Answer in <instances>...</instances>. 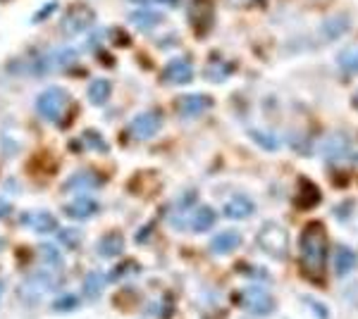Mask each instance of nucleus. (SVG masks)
Wrapping results in <instances>:
<instances>
[{"mask_svg":"<svg viewBox=\"0 0 358 319\" xmlns=\"http://www.w3.org/2000/svg\"><path fill=\"white\" fill-rule=\"evenodd\" d=\"M194 79V67L187 57H175L170 60L163 69V81L165 84H175V86H184Z\"/></svg>","mask_w":358,"mask_h":319,"instance_id":"0eeeda50","label":"nucleus"},{"mask_svg":"<svg viewBox=\"0 0 358 319\" xmlns=\"http://www.w3.org/2000/svg\"><path fill=\"white\" fill-rule=\"evenodd\" d=\"M253 212H256V202L246 198V195H234V198L224 202V217L229 219H246Z\"/></svg>","mask_w":358,"mask_h":319,"instance_id":"9b49d317","label":"nucleus"},{"mask_svg":"<svg viewBox=\"0 0 358 319\" xmlns=\"http://www.w3.org/2000/svg\"><path fill=\"white\" fill-rule=\"evenodd\" d=\"M3 246H5V243H3V241H0V248H3Z\"/></svg>","mask_w":358,"mask_h":319,"instance_id":"c9c22d12","label":"nucleus"},{"mask_svg":"<svg viewBox=\"0 0 358 319\" xmlns=\"http://www.w3.org/2000/svg\"><path fill=\"white\" fill-rule=\"evenodd\" d=\"M356 265H358V255L351 248L337 246V255H334V272H337V276L351 274Z\"/></svg>","mask_w":358,"mask_h":319,"instance_id":"2eb2a0df","label":"nucleus"},{"mask_svg":"<svg viewBox=\"0 0 358 319\" xmlns=\"http://www.w3.org/2000/svg\"><path fill=\"white\" fill-rule=\"evenodd\" d=\"M354 107L358 110V91H356V96H354Z\"/></svg>","mask_w":358,"mask_h":319,"instance_id":"72a5a7b5","label":"nucleus"},{"mask_svg":"<svg viewBox=\"0 0 358 319\" xmlns=\"http://www.w3.org/2000/svg\"><path fill=\"white\" fill-rule=\"evenodd\" d=\"M215 222H217V214L213 207H208V205L199 207V210L189 217V226H192L194 231H210V226Z\"/></svg>","mask_w":358,"mask_h":319,"instance_id":"dca6fc26","label":"nucleus"},{"mask_svg":"<svg viewBox=\"0 0 358 319\" xmlns=\"http://www.w3.org/2000/svg\"><path fill=\"white\" fill-rule=\"evenodd\" d=\"M38 253H41L43 262H48L53 267H62V258H60V253H57L55 246H50V243H41V246H38Z\"/></svg>","mask_w":358,"mask_h":319,"instance_id":"b1692460","label":"nucleus"},{"mask_svg":"<svg viewBox=\"0 0 358 319\" xmlns=\"http://www.w3.org/2000/svg\"><path fill=\"white\" fill-rule=\"evenodd\" d=\"M103 283H106L103 274H98V272H91V274L86 276V281H84V293L89 295V298H96V295L101 293Z\"/></svg>","mask_w":358,"mask_h":319,"instance_id":"5701e85b","label":"nucleus"},{"mask_svg":"<svg viewBox=\"0 0 358 319\" xmlns=\"http://www.w3.org/2000/svg\"><path fill=\"white\" fill-rule=\"evenodd\" d=\"M0 295H3V283H0Z\"/></svg>","mask_w":358,"mask_h":319,"instance_id":"f704fd0d","label":"nucleus"},{"mask_svg":"<svg viewBox=\"0 0 358 319\" xmlns=\"http://www.w3.org/2000/svg\"><path fill=\"white\" fill-rule=\"evenodd\" d=\"M301 267L310 281L322 283L327 265V229L322 222H308L301 231Z\"/></svg>","mask_w":358,"mask_h":319,"instance_id":"f257e3e1","label":"nucleus"},{"mask_svg":"<svg viewBox=\"0 0 358 319\" xmlns=\"http://www.w3.org/2000/svg\"><path fill=\"white\" fill-rule=\"evenodd\" d=\"M55 8H57V3H48V5H45V8H43V13H36V15H34V22H43L45 17H48L50 13H53Z\"/></svg>","mask_w":358,"mask_h":319,"instance_id":"c756f323","label":"nucleus"},{"mask_svg":"<svg viewBox=\"0 0 358 319\" xmlns=\"http://www.w3.org/2000/svg\"><path fill=\"white\" fill-rule=\"evenodd\" d=\"M239 303L241 307H246L248 312H253V315H258V317L273 315L277 307L275 298L268 291H263V288H246V291H241Z\"/></svg>","mask_w":358,"mask_h":319,"instance_id":"39448f33","label":"nucleus"},{"mask_svg":"<svg viewBox=\"0 0 358 319\" xmlns=\"http://www.w3.org/2000/svg\"><path fill=\"white\" fill-rule=\"evenodd\" d=\"M10 212H13V202L8 198H0V219L10 217Z\"/></svg>","mask_w":358,"mask_h":319,"instance_id":"7c9ffc66","label":"nucleus"},{"mask_svg":"<svg viewBox=\"0 0 358 319\" xmlns=\"http://www.w3.org/2000/svg\"><path fill=\"white\" fill-rule=\"evenodd\" d=\"M346 150H349V143H346V138H342V136H334L325 143V153H327V158H330V162L339 160Z\"/></svg>","mask_w":358,"mask_h":319,"instance_id":"4be33fe9","label":"nucleus"},{"mask_svg":"<svg viewBox=\"0 0 358 319\" xmlns=\"http://www.w3.org/2000/svg\"><path fill=\"white\" fill-rule=\"evenodd\" d=\"M65 246L69 248H77L79 246V231H72V229H60V236H57Z\"/></svg>","mask_w":358,"mask_h":319,"instance_id":"a878e982","label":"nucleus"},{"mask_svg":"<svg viewBox=\"0 0 358 319\" xmlns=\"http://www.w3.org/2000/svg\"><path fill=\"white\" fill-rule=\"evenodd\" d=\"M337 60H339V67H342L344 72L358 74V45H349V48H344Z\"/></svg>","mask_w":358,"mask_h":319,"instance_id":"412c9836","label":"nucleus"},{"mask_svg":"<svg viewBox=\"0 0 358 319\" xmlns=\"http://www.w3.org/2000/svg\"><path fill=\"white\" fill-rule=\"evenodd\" d=\"M110 94H113V84L108 79H96L89 84V101L94 105H106Z\"/></svg>","mask_w":358,"mask_h":319,"instance_id":"a211bd4d","label":"nucleus"},{"mask_svg":"<svg viewBox=\"0 0 358 319\" xmlns=\"http://www.w3.org/2000/svg\"><path fill=\"white\" fill-rule=\"evenodd\" d=\"M210 105H213V98H208L203 94H192V96L179 98V101H177V112H179V117L192 119V117L203 114Z\"/></svg>","mask_w":358,"mask_h":319,"instance_id":"6e6552de","label":"nucleus"},{"mask_svg":"<svg viewBox=\"0 0 358 319\" xmlns=\"http://www.w3.org/2000/svg\"><path fill=\"white\" fill-rule=\"evenodd\" d=\"M239 246H241L239 231H222V234L213 236V241H210V251H213V253H217V255L232 253V251H236Z\"/></svg>","mask_w":358,"mask_h":319,"instance_id":"4468645a","label":"nucleus"},{"mask_svg":"<svg viewBox=\"0 0 358 319\" xmlns=\"http://www.w3.org/2000/svg\"><path fill=\"white\" fill-rule=\"evenodd\" d=\"M189 20L194 27H199V34H203L213 22V3L210 0H194L189 10Z\"/></svg>","mask_w":358,"mask_h":319,"instance_id":"f8f14e48","label":"nucleus"},{"mask_svg":"<svg viewBox=\"0 0 358 319\" xmlns=\"http://www.w3.org/2000/svg\"><path fill=\"white\" fill-rule=\"evenodd\" d=\"M131 3H138V5H146V3H151V0H131Z\"/></svg>","mask_w":358,"mask_h":319,"instance_id":"473e14b6","label":"nucleus"},{"mask_svg":"<svg viewBox=\"0 0 358 319\" xmlns=\"http://www.w3.org/2000/svg\"><path fill=\"white\" fill-rule=\"evenodd\" d=\"M27 226H31L34 231H38V234H50V231L57 229V219L53 217L50 212H29L24 214V219H22Z\"/></svg>","mask_w":358,"mask_h":319,"instance_id":"ddd939ff","label":"nucleus"},{"mask_svg":"<svg viewBox=\"0 0 358 319\" xmlns=\"http://www.w3.org/2000/svg\"><path fill=\"white\" fill-rule=\"evenodd\" d=\"M134 269H136V265H134V262H122V265L117 267V269H113V276H110V279H113V281H115V279H122V276H127L124 272H134Z\"/></svg>","mask_w":358,"mask_h":319,"instance_id":"c85d7f7f","label":"nucleus"},{"mask_svg":"<svg viewBox=\"0 0 358 319\" xmlns=\"http://www.w3.org/2000/svg\"><path fill=\"white\" fill-rule=\"evenodd\" d=\"M69 105H72V98L65 89L60 86H53V89H45L41 96L36 98V110L41 117H45L48 121H62L67 117Z\"/></svg>","mask_w":358,"mask_h":319,"instance_id":"f03ea898","label":"nucleus"},{"mask_svg":"<svg viewBox=\"0 0 358 319\" xmlns=\"http://www.w3.org/2000/svg\"><path fill=\"white\" fill-rule=\"evenodd\" d=\"M101 179H98V174L94 172H77V174H72V177L67 179V184H65V188L69 191H74V188H96V186H101Z\"/></svg>","mask_w":358,"mask_h":319,"instance_id":"6ab92c4d","label":"nucleus"},{"mask_svg":"<svg viewBox=\"0 0 358 319\" xmlns=\"http://www.w3.org/2000/svg\"><path fill=\"white\" fill-rule=\"evenodd\" d=\"M153 3H158V5H167V8H177L179 0H153Z\"/></svg>","mask_w":358,"mask_h":319,"instance_id":"2f4dec72","label":"nucleus"},{"mask_svg":"<svg viewBox=\"0 0 358 319\" xmlns=\"http://www.w3.org/2000/svg\"><path fill=\"white\" fill-rule=\"evenodd\" d=\"M253 138H258V143H261L263 148H270V150H275L280 143L275 141V136H265V133H261V131H253Z\"/></svg>","mask_w":358,"mask_h":319,"instance_id":"cd10ccee","label":"nucleus"},{"mask_svg":"<svg viewBox=\"0 0 358 319\" xmlns=\"http://www.w3.org/2000/svg\"><path fill=\"white\" fill-rule=\"evenodd\" d=\"M84 141H86V146L89 148H98L101 153H108V143L103 141V136L98 131H84Z\"/></svg>","mask_w":358,"mask_h":319,"instance_id":"393cba45","label":"nucleus"},{"mask_svg":"<svg viewBox=\"0 0 358 319\" xmlns=\"http://www.w3.org/2000/svg\"><path fill=\"white\" fill-rule=\"evenodd\" d=\"M258 246H261L268 255L282 260V258H287V253H289V234H287V229L282 224L268 222V224H263L261 231H258Z\"/></svg>","mask_w":358,"mask_h":319,"instance_id":"7ed1b4c3","label":"nucleus"},{"mask_svg":"<svg viewBox=\"0 0 358 319\" xmlns=\"http://www.w3.org/2000/svg\"><path fill=\"white\" fill-rule=\"evenodd\" d=\"M122 251H124V239L120 234H106L98 241L101 258H115V255H122Z\"/></svg>","mask_w":358,"mask_h":319,"instance_id":"f3484780","label":"nucleus"},{"mask_svg":"<svg viewBox=\"0 0 358 319\" xmlns=\"http://www.w3.org/2000/svg\"><path fill=\"white\" fill-rule=\"evenodd\" d=\"M346 29H349V17H346V15H337V17H332V20H327L325 24H322V36L332 40V38L342 36Z\"/></svg>","mask_w":358,"mask_h":319,"instance_id":"aec40b11","label":"nucleus"},{"mask_svg":"<svg viewBox=\"0 0 358 319\" xmlns=\"http://www.w3.org/2000/svg\"><path fill=\"white\" fill-rule=\"evenodd\" d=\"M96 22V13L89 8V5H74L72 10H67L65 17H62L60 27H62V34L67 36H77V34H84L94 27Z\"/></svg>","mask_w":358,"mask_h":319,"instance_id":"20e7f679","label":"nucleus"},{"mask_svg":"<svg viewBox=\"0 0 358 319\" xmlns=\"http://www.w3.org/2000/svg\"><path fill=\"white\" fill-rule=\"evenodd\" d=\"M77 305H79L77 295H62L60 300H55L53 303L55 310H72V307H77Z\"/></svg>","mask_w":358,"mask_h":319,"instance_id":"bb28decb","label":"nucleus"},{"mask_svg":"<svg viewBox=\"0 0 358 319\" xmlns=\"http://www.w3.org/2000/svg\"><path fill=\"white\" fill-rule=\"evenodd\" d=\"M160 129H163V114H160L158 110H146V112L136 114L129 124L131 136L138 138V141H148V138H153Z\"/></svg>","mask_w":358,"mask_h":319,"instance_id":"423d86ee","label":"nucleus"},{"mask_svg":"<svg viewBox=\"0 0 358 319\" xmlns=\"http://www.w3.org/2000/svg\"><path fill=\"white\" fill-rule=\"evenodd\" d=\"M98 210H101V205H98V200L91 198V195H77L72 202L65 205V214L72 219H91Z\"/></svg>","mask_w":358,"mask_h":319,"instance_id":"1a4fd4ad","label":"nucleus"},{"mask_svg":"<svg viewBox=\"0 0 358 319\" xmlns=\"http://www.w3.org/2000/svg\"><path fill=\"white\" fill-rule=\"evenodd\" d=\"M129 22L134 24L138 31H151L158 24L165 22V15L158 13V10H148V8H138L129 15Z\"/></svg>","mask_w":358,"mask_h":319,"instance_id":"9d476101","label":"nucleus"}]
</instances>
